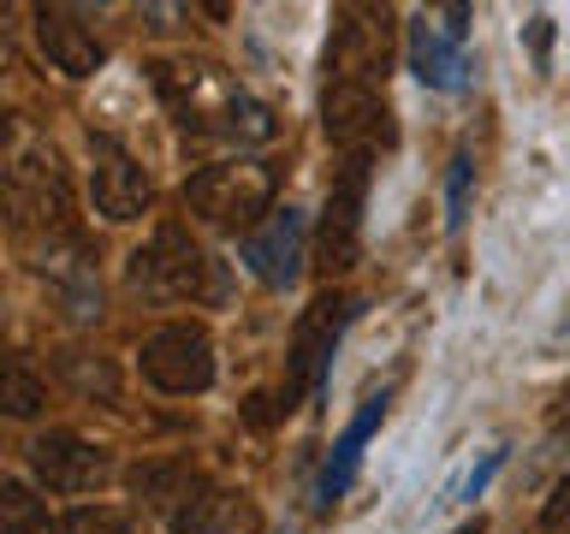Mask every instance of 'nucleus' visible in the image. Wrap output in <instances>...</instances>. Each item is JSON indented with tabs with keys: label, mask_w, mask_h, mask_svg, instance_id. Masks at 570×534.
<instances>
[{
	"label": "nucleus",
	"mask_w": 570,
	"mask_h": 534,
	"mask_svg": "<svg viewBox=\"0 0 570 534\" xmlns=\"http://www.w3.org/2000/svg\"><path fill=\"white\" fill-rule=\"evenodd\" d=\"M149 71H155L160 101L173 107V119L185 125L190 137H220V142H238L244 149V142H267L279 131L274 107L256 101L220 66H208V60H160Z\"/></svg>",
	"instance_id": "nucleus-1"
},
{
	"label": "nucleus",
	"mask_w": 570,
	"mask_h": 534,
	"mask_svg": "<svg viewBox=\"0 0 570 534\" xmlns=\"http://www.w3.org/2000/svg\"><path fill=\"white\" fill-rule=\"evenodd\" d=\"M0 214L18 238L42 244L71 231V190H66V167L53 155V142H42L24 125H12L0 142Z\"/></svg>",
	"instance_id": "nucleus-2"
},
{
	"label": "nucleus",
	"mask_w": 570,
	"mask_h": 534,
	"mask_svg": "<svg viewBox=\"0 0 570 534\" xmlns=\"http://www.w3.org/2000/svg\"><path fill=\"white\" fill-rule=\"evenodd\" d=\"M214 261L196 249V238L185 226H155L149 244L131 249L125 261V291L142 297V303H196V297H214Z\"/></svg>",
	"instance_id": "nucleus-3"
},
{
	"label": "nucleus",
	"mask_w": 570,
	"mask_h": 534,
	"mask_svg": "<svg viewBox=\"0 0 570 534\" xmlns=\"http://www.w3.org/2000/svg\"><path fill=\"white\" fill-rule=\"evenodd\" d=\"M274 190H279V178H274V167H262V160H214V167L190 172L185 208L196 220L249 238L262 214H274Z\"/></svg>",
	"instance_id": "nucleus-4"
},
{
	"label": "nucleus",
	"mask_w": 570,
	"mask_h": 534,
	"mask_svg": "<svg viewBox=\"0 0 570 534\" xmlns=\"http://www.w3.org/2000/svg\"><path fill=\"white\" fill-rule=\"evenodd\" d=\"M137 368L155 392H173V398H190V392H208L214 386V338L190 320H167L142 338L137 350Z\"/></svg>",
	"instance_id": "nucleus-5"
},
{
	"label": "nucleus",
	"mask_w": 570,
	"mask_h": 534,
	"mask_svg": "<svg viewBox=\"0 0 570 534\" xmlns=\"http://www.w3.org/2000/svg\"><path fill=\"white\" fill-rule=\"evenodd\" d=\"M363 202H368V149H356L338 160L333 190H327V214H321V267L327 274L356 267V249H363Z\"/></svg>",
	"instance_id": "nucleus-6"
},
{
	"label": "nucleus",
	"mask_w": 570,
	"mask_h": 534,
	"mask_svg": "<svg viewBox=\"0 0 570 534\" xmlns=\"http://www.w3.org/2000/svg\"><path fill=\"white\" fill-rule=\"evenodd\" d=\"M351 315H356V303L345 291H321L309 309L297 315V333H292V386H285V404H292L297 386H309L315 398L327 392V368H333L338 333H345Z\"/></svg>",
	"instance_id": "nucleus-7"
},
{
	"label": "nucleus",
	"mask_w": 570,
	"mask_h": 534,
	"mask_svg": "<svg viewBox=\"0 0 570 534\" xmlns=\"http://www.w3.org/2000/svg\"><path fill=\"white\" fill-rule=\"evenodd\" d=\"M36 249V274L48 279L53 303H60L66 320H96L101 315V279H96V256L78 231H60V238L30 244Z\"/></svg>",
	"instance_id": "nucleus-8"
},
{
	"label": "nucleus",
	"mask_w": 570,
	"mask_h": 534,
	"mask_svg": "<svg viewBox=\"0 0 570 534\" xmlns=\"http://www.w3.org/2000/svg\"><path fill=\"white\" fill-rule=\"evenodd\" d=\"M149 172L137 167V155H125L114 137H89V202H96L101 220H142V208H149Z\"/></svg>",
	"instance_id": "nucleus-9"
},
{
	"label": "nucleus",
	"mask_w": 570,
	"mask_h": 534,
	"mask_svg": "<svg viewBox=\"0 0 570 534\" xmlns=\"http://www.w3.org/2000/svg\"><path fill=\"white\" fill-rule=\"evenodd\" d=\"M30 469L48 493H96L114 475V457H107V445L71 434V427H53L30 445Z\"/></svg>",
	"instance_id": "nucleus-10"
},
{
	"label": "nucleus",
	"mask_w": 570,
	"mask_h": 534,
	"mask_svg": "<svg viewBox=\"0 0 570 534\" xmlns=\"http://www.w3.org/2000/svg\"><path fill=\"white\" fill-rule=\"evenodd\" d=\"M36 42H42L53 71H66V78H89V71L107 60L96 24H89V12H78V7H42L36 12Z\"/></svg>",
	"instance_id": "nucleus-11"
},
{
	"label": "nucleus",
	"mask_w": 570,
	"mask_h": 534,
	"mask_svg": "<svg viewBox=\"0 0 570 534\" xmlns=\"http://www.w3.org/2000/svg\"><path fill=\"white\" fill-rule=\"evenodd\" d=\"M303 231H309V226H303L297 208H274V214H267V226H256L244 238V267L262 285L285 291V285L297 279V261H303Z\"/></svg>",
	"instance_id": "nucleus-12"
},
{
	"label": "nucleus",
	"mask_w": 570,
	"mask_h": 534,
	"mask_svg": "<svg viewBox=\"0 0 570 534\" xmlns=\"http://www.w3.org/2000/svg\"><path fill=\"white\" fill-rule=\"evenodd\" d=\"M410 66H416V78L428 89H463L470 83V53H463V42L445 24H434V18H416L410 24Z\"/></svg>",
	"instance_id": "nucleus-13"
},
{
	"label": "nucleus",
	"mask_w": 570,
	"mask_h": 534,
	"mask_svg": "<svg viewBox=\"0 0 570 534\" xmlns=\"http://www.w3.org/2000/svg\"><path fill=\"white\" fill-rule=\"evenodd\" d=\"M386 404H392V392H374V398H363V409L351 416V427L333 439V452H327V463H321V481H315V498L321 505H333L338 493L356 481V463H363V445H368V434L381 427V416H386Z\"/></svg>",
	"instance_id": "nucleus-14"
},
{
	"label": "nucleus",
	"mask_w": 570,
	"mask_h": 534,
	"mask_svg": "<svg viewBox=\"0 0 570 534\" xmlns=\"http://www.w3.org/2000/svg\"><path fill=\"white\" fill-rule=\"evenodd\" d=\"M53 368H60V380L78 392V398H101V404L119 398V368L107 363V356H96V350H60Z\"/></svg>",
	"instance_id": "nucleus-15"
},
{
	"label": "nucleus",
	"mask_w": 570,
	"mask_h": 534,
	"mask_svg": "<svg viewBox=\"0 0 570 534\" xmlns=\"http://www.w3.org/2000/svg\"><path fill=\"white\" fill-rule=\"evenodd\" d=\"M42 404H48V386H42V374H36V363H24V356H0V416L30 422Z\"/></svg>",
	"instance_id": "nucleus-16"
},
{
	"label": "nucleus",
	"mask_w": 570,
	"mask_h": 534,
	"mask_svg": "<svg viewBox=\"0 0 570 534\" xmlns=\"http://www.w3.org/2000/svg\"><path fill=\"white\" fill-rule=\"evenodd\" d=\"M0 534H60L48 505L18 475H0Z\"/></svg>",
	"instance_id": "nucleus-17"
},
{
	"label": "nucleus",
	"mask_w": 570,
	"mask_h": 534,
	"mask_svg": "<svg viewBox=\"0 0 570 534\" xmlns=\"http://www.w3.org/2000/svg\"><path fill=\"white\" fill-rule=\"evenodd\" d=\"M60 534H131V516L114 505H78L60 523Z\"/></svg>",
	"instance_id": "nucleus-18"
},
{
	"label": "nucleus",
	"mask_w": 570,
	"mask_h": 534,
	"mask_svg": "<svg viewBox=\"0 0 570 534\" xmlns=\"http://www.w3.org/2000/svg\"><path fill=\"white\" fill-rule=\"evenodd\" d=\"M470 178H475V167H470V155H458L452 160V172H445V226H463V214H470Z\"/></svg>",
	"instance_id": "nucleus-19"
},
{
	"label": "nucleus",
	"mask_w": 570,
	"mask_h": 534,
	"mask_svg": "<svg viewBox=\"0 0 570 534\" xmlns=\"http://www.w3.org/2000/svg\"><path fill=\"white\" fill-rule=\"evenodd\" d=\"M499 463H505V452H488V457H481L475 469L463 475V487H458V498H481V487H488V481H493V469H499Z\"/></svg>",
	"instance_id": "nucleus-20"
},
{
	"label": "nucleus",
	"mask_w": 570,
	"mask_h": 534,
	"mask_svg": "<svg viewBox=\"0 0 570 534\" xmlns=\"http://www.w3.org/2000/svg\"><path fill=\"white\" fill-rule=\"evenodd\" d=\"M570 523V475L552 487V498H547V511H541V528H564Z\"/></svg>",
	"instance_id": "nucleus-21"
},
{
	"label": "nucleus",
	"mask_w": 570,
	"mask_h": 534,
	"mask_svg": "<svg viewBox=\"0 0 570 534\" xmlns=\"http://www.w3.org/2000/svg\"><path fill=\"white\" fill-rule=\"evenodd\" d=\"M529 42H534V66H547V42H552V18H529Z\"/></svg>",
	"instance_id": "nucleus-22"
},
{
	"label": "nucleus",
	"mask_w": 570,
	"mask_h": 534,
	"mask_svg": "<svg viewBox=\"0 0 570 534\" xmlns=\"http://www.w3.org/2000/svg\"><path fill=\"white\" fill-rule=\"evenodd\" d=\"M452 534H481V523H463V528H452Z\"/></svg>",
	"instance_id": "nucleus-23"
}]
</instances>
